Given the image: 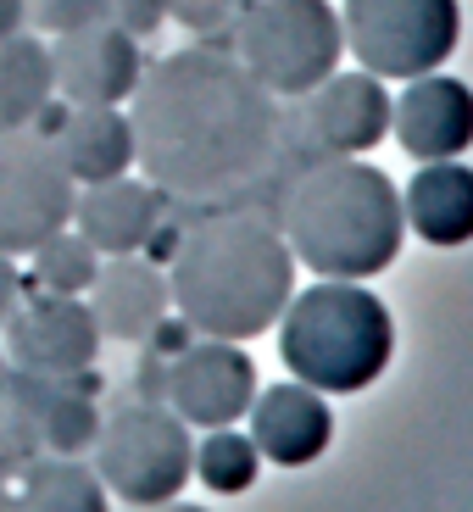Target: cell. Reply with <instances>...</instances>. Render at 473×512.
<instances>
[{
	"mask_svg": "<svg viewBox=\"0 0 473 512\" xmlns=\"http://www.w3.org/2000/svg\"><path fill=\"white\" fill-rule=\"evenodd\" d=\"M134 167L173 201H229L273 173L284 112L234 51H173L128 95Z\"/></svg>",
	"mask_w": 473,
	"mask_h": 512,
	"instance_id": "1",
	"label": "cell"
},
{
	"mask_svg": "<svg viewBox=\"0 0 473 512\" xmlns=\"http://www.w3.org/2000/svg\"><path fill=\"white\" fill-rule=\"evenodd\" d=\"M167 295L184 329L206 340H256L295 295V256L262 212H212L167 262Z\"/></svg>",
	"mask_w": 473,
	"mask_h": 512,
	"instance_id": "2",
	"label": "cell"
},
{
	"mask_svg": "<svg viewBox=\"0 0 473 512\" xmlns=\"http://www.w3.org/2000/svg\"><path fill=\"white\" fill-rule=\"evenodd\" d=\"M279 234L323 279H373L401 256V190L362 156H312L284 184Z\"/></svg>",
	"mask_w": 473,
	"mask_h": 512,
	"instance_id": "3",
	"label": "cell"
},
{
	"mask_svg": "<svg viewBox=\"0 0 473 512\" xmlns=\"http://www.w3.org/2000/svg\"><path fill=\"white\" fill-rule=\"evenodd\" d=\"M396 323L357 279H323L279 312V357L318 396H357L390 368Z\"/></svg>",
	"mask_w": 473,
	"mask_h": 512,
	"instance_id": "4",
	"label": "cell"
},
{
	"mask_svg": "<svg viewBox=\"0 0 473 512\" xmlns=\"http://www.w3.org/2000/svg\"><path fill=\"white\" fill-rule=\"evenodd\" d=\"M229 28L240 67L279 101H301L346 56L340 12L329 0H245Z\"/></svg>",
	"mask_w": 473,
	"mask_h": 512,
	"instance_id": "5",
	"label": "cell"
},
{
	"mask_svg": "<svg viewBox=\"0 0 473 512\" xmlns=\"http://www.w3.org/2000/svg\"><path fill=\"white\" fill-rule=\"evenodd\" d=\"M95 479L128 507L173 501L190 485L195 440L190 423L162 401H123L95 429Z\"/></svg>",
	"mask_w": 473,
	"mask_h": 512,
	"instance_id": "6",
	"label": "cell"
},
{
	"mask_svg": "<svg viewBox=\"0 0 473 512\" xmlns=\"http://www.w3.org/2000/svg\"><path fill=\"white\" fill-rule=\"evenodd\" d=\"M462 34L457 0H346L340 39L373 78H423L440 73Z\"/></svg>",
	"mask_w": 473,
	"mask_h": 512,
	"instance_id": "7",
	"label": "cell"
},
{
	"mask_svg": "<svg viewBox=\"0 0 473 512\" xmlns=\"http://www.w3.org/2000/svg\"><path fill=\"white\" fill-rule=\"evenodd\" d=\"M78 184L67 179L51 134L0 128V251L28 256L56 229L73 223Z\"/></svg>",
	"mask_w": 473,
	"mask_h": 512,
	"instance_id": "8",
	"label": "cell"
},
{
	"mask_svg": "<svg viewBox=\"0 0 473 512\" xmlns=\"http://www.w3.org/2000/svg\"><path fill=\"white\" fill-rule=\"evenodd\" d=\"M0 329H6L0 346L12 373H28V379H73V373H90L101 357V329L84 295H17Z\"/></svg>",
	"mask_w": 473,
	"mask_h": 512,
	"instance_id": "9",
	"label": "cell"
},
{
	"mask_svg": "<svg viewBox=\"0 0 473 512\" xmlns=\"http://www.w3.org/2000/svg\"><path fill=\"white\" fill-rule=\"evenodd\" d=\"M284 128H295V140L312 156H362L390 134V90L373 73H340L334 67L323 84H312L295 106V117Z\"/></svg>",
	"mask_w": 473,
	"mask_h": 512,
	"instance_id": "10",
	"label": "cell"
},
{
	"mask_svg": "<svg viewBox=\"0 0 473 512\" xmlns=\"http://www.w3.org/2000/svg\"><path fill=\"white\" fill-rule=\"evenodd\" d=\"M162 401L195 429H229L256 401V362L234 340H195L162 373Z\"/></svg>",
	"mask_w": 473,
	"mask_h": 512,
	"instance_id": "11",
	"label": "cell"
},
{
	"mask_svg": "<svg viewBox=\"0 0 473 512\" xmlns=\"http://www.w3.org/2000/svg\"><path fill=\"white\" fill-rule=\"evenodd\" d=\"M145 73L140 39L95 17L51 39V78L67 106H123Z\"/></svg>",
	"mask_w": 473,
	"mask_h": 512,
	"instance_id": "12",
	"label": "cell"
},
{
	"mask_svg": "<svg viewBox=\"0 0 473 512\" xmlns=\"http://www.w3.org/2000/svg\"><path fill=\"white\" fill-rule=\"evenodd\" d=\"M390 134L418 162H451L473 145V90L446 73L407 78L401 101H390Z\"/></svg>",
	"mask_w": 473,
	"mask_h": 512,
	"instance_id": "13",
	"label": "cell"
},
{
	"mask_svg": "<svg viewBox=\"0 0 473 512\" xmlns=\"http://www.w3.org/2000/svg\"><path fill=\"white\" fill-rule=\"evenodd\" d=\"M90 312L101 340H123V346H140L151 340L156 329L167 323V273L156 262H145L140 251L134 256H101V273H95L90 290Z\"/></svg>",
	"mask_w": 473,
	"mask_h": 512,
	"instance_id": "14",
	"label": "cell"
},
{
	"mask_svg": "<svg viewBox=\"0 0 473 512\" xmlns=\"http://www.w3.org/2000/svg\"><path fill=\"white\" fill-rule=\"evenodd\" d=\"M251 446L279 468H307L329 451L334 440V412L312 384H268L251 401Z\"/></svg>",
	"mask_w": 473,
	"mask_h": 512,
	"instance_id": "15",
	"label": "cell"
},
{
	"mask_svg": "<svg viewBox=\"0 0 473 512\" xmlns=\"http://www.w3.org/2000/svg\"><path fill=\"white\" fill-rule=\"evenodd\" d=\"M162 223V190L151 179H101L78 184L73 195V229L95 245L101 256H134L156 240Z\"/></svg>",
	"mask_w": 473,
	"mask_h": 512,
	"instance_id": "16",
	"label": "cell"
},
{
	"mask_svg": "<svg viewBox=\"0 0 473 512\" xmlns=\"http://www.w3.org/2000/svg\"><path fill=\"white\" fill-rule=\"evenodd\" d=\"M401 223L429 245H468L473 240V167L423 162L401 190Z\"/></svg>",
	"mask_w": 473,
	"mask_h": 512,
	"instance_id": "17",
	"label": "cell"
},
{
	"mask_svg": "<svg viewBox=\"0 0 473 512\" xmlns=\"http://www.w3.org/2000/svg\"><path fill=\"white\" fill-rule=\"evenodd\" d=\"M51 145L73 184L123 179L128 167H134V128H128L123 106H67Z\"/></svg>",
	"mask_w": 473,
	"mask_h": 512,
	"instance_id": "18",
	"label": "cell"
},
{
	"mask_svg": "<svg viewBox=\"0 0 473 512\" xmlns=\"http://www.w3.org/2000/svg\"><path fill=\"white\" fill-rule=\"evenodd\" d=\"M78 379L84 373H73V379H28V373H12L6 379V396L23 401V412L39 429V446L56 451V457L90 451L95 429H101V407H95V396Z\"/></svg>",
	"mask_w": 473,
	"mask_h": 512,
	"instance_id": "19",
	"label": "cell"
},
{
	"mask_svg": "<svg viewBox=\"0 0 473 512\" xmlns=\"http://www.w3.org/2000/svg\"><path fill=\"white\" fill-rule=\"evenodd\" d=\"M0 512H112L106 485L78 457H34L12 485H0Z\"/></svg>",
	"mask_w": 473,
	"mask_h": 512,
	"instance_id": "20",
	"label": "cell"
},
{
	"mask_svg": "<svg viewBox=\"0 0 473 512\" xmlns=\"http://www.w3.org/2000/svg\"><path fill=\"white\" fill-rule=\"evenodd\" d=\"M51 101V39L34 34V28L0 34V128H34V117Z\"/></svg>",
	"mask_w": 473,
	"mask_h": 512,
	"instance_id": "21",
	"label": "cell"
},
{
	"mask_svg": "<svg viewBox=\"0 0 473 512\" xmlns=\"http://www.w3.org/2000/svg\"><path fill=\"white\" fill-rule=\"evenodd\" d=\"M28 256H34V284L51 295H84L95 284V273H101V251L78 229H56L51 240L34 245Z\"/></svg>",
	"mask_w": 473,
	"mask_h": 512,
	"instance_id": "22",
	"label": "cell"
},
{
	"mask_svg": "<svg viewBox=\"0 0 473 512\" xmlns=\"http://www.w3.org/2000/svg\"><path fill=\"white\" fill-rule=\"evenodd\" d=\"M195 474H201L206 490H218V496H240V490L256 485V468H262V451L251 446V435H234L229 429H206V440L195 446Z\"/></svg>",
	"mask_w": 473,
	"mask_h": 512,
	"instance_id": "23",
	"label": "cell"
},
{
	"mask_svg": "<svg viewBox=\"0 0 473 512\" xmlns=\"http://www.w3.org/2000/svg\"><path fill=\"white\" fill-rule=\"evenodd\" d=\"M39 457V429L23 412V401L0 390V485H12L28 462Z\"/></svg>",
	"mask_w": 473,
	"mask_h": 512,
	"instance_id": "24",
	"label": "cell"
},
{
	"mask_svg": "<svg viewBox=\"0 0 473 512\" xmlns=\"http://www.w3.org/2000/svg\"><path fill=\"white\" fill-rule=\"evenodd\" d=\"M95 17H106V0H23V23L45 39L67 34V28H84Z\"/></svg>",
	"mask_w": 473,
	"mask_h": 512,
	"instance_id": "25",
	"label": "cell"
},
{
	"mask_svg": "<svg viewBox=\"0 0 473 512\" xmlns=\"http://www.w3.org/2000/svg\"><path fill=\"white\" fill-rule=\"evenodd\" d=\"M162 6H167V17H179L195 34H218V28H229L240 17L245 0H162Z\"/></svg>",
	"mask_w": 473,
	"mask_h": 512,
	"instance_id": "26",
	"label": "cell"
},
{
	"mask_svg": "<svg viewBox=\"0 0 473 512\" xmlns=\"http://www.w3.org/2000/svg\"><path fill=\"white\" fill-rule=\"evenodd\" d=\"M106 23H117L123 34L145 39L167 23V6L162 0H106Z\"/></svg>",
	"mask_w": 473,
	"mask_h": 512,
	"instance_id": "27",
	"label": "cell"
},
{
	"mask_svg": "<svg viewBox=\"0 0 473 512\" xmlns=\"http://www.w3.org/2000/svg\"><path fill=\"white\" fill-rule=\"evenodd\" d=\"M17 295H23V273H17V256L0 251V323H6V312L17 307Z\"/></svg>",
	"mask_w": 473,
	"mask_h": 512,
	"instance_id": "28",
	"label": "cell"
},
{
	"mask_svg": "<svg viewBox=\"0 0 473 512\" xmlns=\"http://www.w3.org/2000/svg\"><path fill=\"white\" fill-rule=\"evenodd\" d=\"M23 28V0H0V34H17Z\"/></svg>",
	"mask_w": 473,
	"mask_h": 512,
	"instance_id": "29",
	"label": "cell"
},
{
	"mask_svg": "<svg viewBox=\"0 0 473 512\" xmlns=\"http://www.w3.org/2000/svg\"><path fill=\"white\" fill-rule=\"evenodd\" d=\"M134 512H206V507H190V501L173 496V501H156V507H134Z\"/></svg>",
	"mask_w": 473,
	"mask_h": 512,
	"instance_id": "30",
	"label": "cell"
},
{
	"mask_svg": "<svg viewBox=\"0 0 473 512\" xmlns=\"http://www.w3.org/2000/svg\"><path fill=\"white\" fill-rule=\"evenodd\" d=\"M6 379H12V362H6V346H0V390H6Z\"/></svg>",
	"mask_w": 473,
	"mask_h": 512,
	"instance_id": "31",
	"label": "cell"
}]
</instances>
